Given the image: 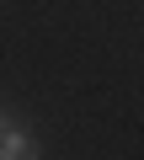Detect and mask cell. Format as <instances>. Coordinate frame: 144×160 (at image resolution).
<instances>
[{
	"label": "cell",
	"mask_w": 144,
	"mask_h": 160,
	"mask_svg": "<svg viewBox=\"0 0 144 160\" xmlns=\"http://www.w3.org/2000/svg\"><path fill=\"white\" fill-rule=\"evenodd\" d=\"M27 155H32V133L6 123V128H0V160H27Z\"/></svg>",
	"instance_id": "1"
},
{
	"label": "cell",
	"mask_w": 144,
	"mask_h": 160,
	"mask_svg": "<svg viewBox=\"0 0 144 160\" xmlns=\"http://www.w3.org/2000/svg\"><path fill=\"white\" fill-rule=\"evenodd\" d=\"M0 128H6V112H0Z\"/></svg>",
	"instance_id": "2"
}]
</instances>
